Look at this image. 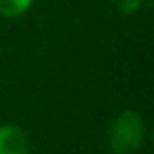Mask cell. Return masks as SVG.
Returning a JSON list of instances; mask_svg holds the SVG:
<instances>
[{"mask_svg":"<svg viewBox=\"0 0 154 154\" xmlns=\"http://www.w3.org/2000/svg\"><path fill=\"white\" fill-rule=\"evenodd\" d=\"M32 7V0H0V15L2 17H19Z\"/></svg>","mask_w":154,"mask_h":154,"instance_id":"3","label":"cell"},{"mask_svg":"<svg viewBox=\"0 0 154 154\" xmlns=\"http://www.w3.org/2000/svg\"><path fill=\"white\" fill-rule=\"evenodd\" d=\"M143 139H146V122L143 116L135 110L120 112L108 129V141L114 154H135L141 150Z\"/></svg>","mask_w":154,"mask_h":154,"instance_id":"1","label":"cell"},{"mask_svg":"<svg viewBox=\"0 0 154 154\" xmlns=\"http://www.w3.org/2000/svg\"><path fill=\"white\" fill-rule=\"evenodd\" d=\"M30 139L15 125H0V154H28Z\"/></svg>","mask_w":154,"mask_h":154,"instance_id":"2","label":"cell"}]
</instances>
